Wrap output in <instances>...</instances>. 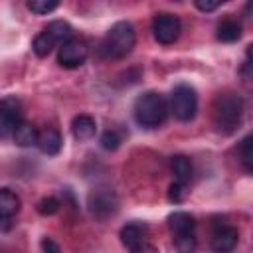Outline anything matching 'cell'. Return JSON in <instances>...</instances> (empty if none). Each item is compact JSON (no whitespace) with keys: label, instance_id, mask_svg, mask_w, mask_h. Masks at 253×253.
<instances>
[{"label":"cell","instance_id":"obj_8","mask_svg":"<svg viewBox=\"0 0 253 253\" xmlns=\"http://www.w3.org/2000/svg\"><path fill=\"white\" fill-rule=\"evenodd\" d=\"M182 32V22L176 14L170 12H158L152 18V36L158 43L162 45H170L180 38Z\"/></svg>","mask_w":253,"mask_h":253},{"label":"cell","instance_id":"obj_19","mask_svg":"<svg viewBox=\"0 0 253 253\" xmlns=\"http://www.w3.org/2000/svg\"><path fill=\"white\" fill-rule=\"evenodd\" d=\"M239 160L247 172L253 174V132L247 134L239 144Z\"/></svg>","mask_w":253,"mask_h":253},{"label":"cell","instance_id":"obj_25","mask_svg":"<svg viewBox=\"0 0 253 253\" xmlns=\"http://www.w3.org/2000/svg\"><path fill=\"white\" fill-rule=\"evenodd\" d=\"M221 2L217 0H196V8L202 10V12H213L215 8H219Z\"/></svg>","mask_w":253,"mask_h":253},{"label":"cell","instance_id":"obj_2","mask_svg":"<svg viewBox=\"0 0 253 253\" xmlns=\"http://www.w3.org/2000/svg\"><path fill=\"white\" fill-rule=\"evenodd\" d=\"M168 113H170V105L166 97L158 91H146L138 95L132 105V117L136 125L144 128H156L164 125V121L168 119Z\"/></svg>","mask_w":253,"mask_h":253},{"label":"cell","instance_id":"obj_23","mask_svg":"<svg viewBox=\"0 0 253 253\" xmlns=\"http://www.w3.org/2000/svg\"><path fill=\"white\" fill-rule=\"evenodd\" d=\"M184 196H186V186L174 182V184L170 186V190H168V200H170V202H182Z\"/></svg>","mask_w":253,"mask_h":253},{"label":"cell","instance_id":"obj_5","mask_svg":"<svg viewBox=\"0 0 253 253\" xmlns=\"http://www.w3.org/2000/svg\"><path fill=\"white\" fill-rule=\"evenodd\" d=\"M71 32H73L71 26H69L67 22H63V20H53V22H49V24L34 38V43H32L34 53H36L38 57H47V55L53 51V47H57V45H61V43H65L67 40L73 38Z\"/></svg>","mask_w":253,"mask_h":253},{"label":"cell","instance_id":"obj_4","mask_svg":"<svg viewBox=\"0 0 253 253\" xmlns=\"http://www.w3.org/2000/svg\"><path fill=\"white\" fill-rule=\"evenodd\" d=\"M168 227L174 235V247L178 253L196 251V219L188 211H174L168 215Z\"/></svg>","mask_w":253,"mask_h":253},{"label":"cell","instance_id":"obj_1","mask_svg":"<svg viewBox=\"0 0 253 253\" xmlns=\"http://www.w3.org/2000/svg\"><path fill=\"white\" fill-rule=\"evenodd\" d=\"M243 99L233 91H221L211 103V123L217 132L231 134L243 121Z\"/></svg>","mask_w":253,"mask_h":253},{"label":"cell","instance_id":"obj_16","mask_svg":"<svg viewBox=\"0 0 253 253\" xmlns=\"http://www.w3.org/2000/svg\"><path fill=\"white\" fill-rule=\"evenodd\" d=\"M170 170L174 174V182H178L182 186H188V182L192 178V172H194L192 160L188 156H184V154H176L170 160Z\"/></svg>","mask_w":253,"mask_h":253},{"label":"cell","instance_id":"obj_18","mask_svg":"<svg viewBox=\"0 0 253 253\" xmlns=\"http://www.w3.org/2000/svg\"><path fill=\"white\" fill-rule=\"evenodd\" d=\"M38 136H40V130L30 125V123H22L18 126V130L14 132V142L18 146H32V144H38Z\"/></svg>","mask_w":253,"mask_h":253},{"label":"cell","instance_id":"obj_3","mask_svg":"<svg viewBox=\"0 0 253 253\" xmlns=\"http://www.w3.org/2000/svg\"><path fill=\"white\" fill-rule=\"evenodd\" d=\"M136 43V34L130 22H117L101 40V55L107 59L126 57Z\"/></svg>","mask_w":253,"mask_h":253},{"label":"cell","instance_id":"obj_13","mask_svg":"<svg viewBox=\"0 0 253 253\" xmlns=\"http://www.w3.org/2000/svg\"><path fill=\"white\" fill-rule=\"evenodd\" d=\"M18 211H20V198L10 188H2L0 190V219H2V229H8L10 219Z\"/></svg>","mask_w":253,"mask_h":253},{"label":"cell","instance_id":"obj_26","mask_svg":"<svg viewBox=\"0 0 253 253\" xmlns=\"http://www.w3.org/2000/svg\"><path fill=\"white\" fill-rule=\"evenodd\" d=\"M245 57H247V67L253 71V43L247 45V49H245Z\"/></svg>","mask_w":253,"mask_h":253},{"label":"cell","instance_id":"obj_10","mask_svg":"<svg viewBox=\"0 0 253 253\" xmlns=\"http://www.w3.org/2000/svg\"><path fill=\"white\" fill-rule=\"evenodd\" d=\"M87 55H89V47L83 38L73 36L71 40H67L65 43H61L57 47V63L65 69H75V67L83 65Z\"/></svg>","mask_w":253,"mask_h":253},{"label":"cell","instance_id":"obj_9","mask_svg":"<svg viewBox=\"0 0 253 253\" xmlns=\"http://www.w3.org/2000/svg\"><path fill=\"white\" fill-rule=\"evenodd\" d=\"M22 103L14 95H6L0 101V134L2 138L14 136L18 126L22 125Z\"/></svg>","mask_w":253,"mask_h":253},{"label":"cell","instance_id":"obj_7","mask_svg":"<svg viewBox=\"0 0 253 253\" xmlns=\"http://www.w3.org/2000/svg\"><path fill=\"white\" fill-rule=\"evenodd\" d=\"M121 241L128 253H158V249L148 241V225L140 221H130L121 229Z\"/></svg>","mask_w":253,"mask_h":253},{"label":"cell","instance_id":"obj_6","mask_svg":"<svg viewBox=\"0 0 253 253\" xmlns=\"http://www.w3.org/2000/svg\"><path fill=\"white\" fill-rule=\"evenodd\" d=\"M170 111L178 121H192L198 113V95L196 89L188 83H180L172 89L170 95Z\"/></svg>","mask_w":253,"mask_h":253},{"label":"cell","instance_id":"obj_17","mask_svg":"<svg viewBox=\"0 0 253 253\" xmlns=\"http://www.w3.org/2000/svg\"><path fill=\"white\" fill-rule=\"evenodd\" d=\"M215 38L225 43L237 42L241 38V24L235 18H223L215 28Z\"/></svg>","mask_w":253,"mask_h":253},{"label":"cell","instance_id":"obj_20","mask_svg":"<svg viewBox=\"0 0 253 253\" xmlns=\"http://www.w3.org/2000/svg\"><path fill=\"white\" fill-rule=\"evenodd\" d=\"M57 6H59L57 0H30L28 2V10H32L34 14H40V16L53 12Z\"/></svg>","mask_w":253,"mask_h":253},{"label":"cell","instance_id":"obj_22","mask_svg":"<svg viewBox=\"0 0 253 253\" xmlns=\"http://www.w3.org/2000/svg\"><path fill=\"white\" fill-rule=\"evenodd\" d=\"M119 144H121V136H119L117 130H105L101 134V146L105 150H117Z\"/></svg>","mask_w":253,"mask_h":253},{"label":"cell","instance_id":"obj_15","mask_svg":"<svg viewBox=\"0 0 253 253\" xmlns=\"http://www.w3.org/2000/svg\"><path fill=\"white\" fill-rule=\"evenodd\" d=\"M61 144H63V140H61V134H59L57 128L47 126V128L40 130V136H38V148H40L43 154H47V156H55V154L61 150Z\"/></svg>","mask_w":253,"mask_h":253},{"label":"cell","instance_id":"obj_14","mask_svg":"<svg viewBox=\"0 0 253 253\" xmlns=\"http://www.w3.org/2000/svg\"><path fill=\"white\" fill-rule=\"evenodd\" d=\"M71 132L75 136V140L79 142H87L95 136L97 132V123L91 115H77L73 121H71Z\"/></svg>","mask_w":253,"mask_h":253},{"label":"cell","instance_id":"obj_11","mask_svg":"<svg viewBox=\"0 0 253 253\" xmlns=\"http://www.w3.org/2000/svg\"><path fill=\"white\" fill-rule=\"evenodd\" d=\"M89 210L95 217L107 219L117 211V196L111 188H99L89 196Z\"/></svg>","mask_w":253,"mask_h":253},{"label":"cell","instance_id":"obj_21","mask_svg":"<svg viewBox=\"0 0 253 253\" xmlns=\"http://www.w3.org/2000/svg\"><path fill=\"white\" fill-rule=\"evenodd\" d=\"M36 210H38V213H42V215H53V213L59 210V200L53 198V196L42 198V200L38 202Z\"/></svg>","mask_w":253,"mask_h":253},{"label":"cell","instance_id":"obj_12","mask_svg":"<svg viewBox=\"0 0 253 253\" xmlns=\"http://www.w3.org/2000/svg\"><path fill=\"white\" fill-rule=\"evenodd\" d=\"M237 239H239L237 227H233L229 223H215V227L211 231L210 247L213 253H231L237 245Z\"/></svg>","mask_w":253,"mask_h":253},{"label":"cell","instance_id":"obj_24","mask_svg":"<svg viewBox=\"0 0 253 253\" xmlns=\"http://www.w3.org/2000/svg\"><path fill=\"white\" fill-rule=\"evenodd\" d=\"M40 245H42V253H61L59 245H57L51 237H43Z\"/></svg>","mask_w":253,"mask_h":253}]
</instances>
